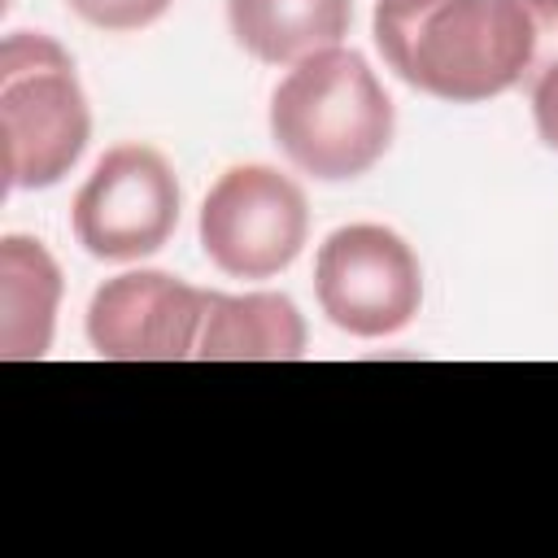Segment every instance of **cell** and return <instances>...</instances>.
I'll list each match as a JSON object with an SVG mask.
<instances>
[{
    "label": "cell",
    "mask_w": 558,
    "mask_h": 558,
    "mask_svg": "<svg viewBox=\"0 0 558 558\" xmlns=\"http://www.w3.org/2000/svg\"><path fill=\"white\" fill-rule=\"evenodd\" d=\"M209 292L166 270H126L96 288L87 305V340L109 362H179L196 357Z\"/></svg>",
    "instance_id": "52a82bcc"
},
{
    "label": "cell",
    "mask_w": 558,
    "mask_h": 558,
    "mask_svg": "<svg viewBox=\"0 0 558 558\" xmlns=\"http://www.w3.org/2000/svg\"><path fill=\"white\" fill-rule=\"evenodd\" d=\"M231 35L266 65H296L340 48L353 22L349 0H227Z\"/></svg>",
    "instance_id": "30bf717a"
},
{
    "label": "cell",
    "mask_w": 558,
    "mask_h": 558,
    "mask_svg": "<svg viewBox=\"0 0 558 558\" xmlns=\"http://www.w3.org/2000/svg\"><path fill=\"white\" fill-rule=\"evenodd\" d=\"M527 92H532L536 131H541V140L558 153V61H554L549 70H541V74L527 83Z\"/></svg>",
    "instance_id": "7c38bea8"
},
{
    "label": "cell",
    "mask_w": 558,
    "mask_h": 558,
    "mask_svg": "<svg viewBox=\"0 0 558 558\" xmlns=\"http://www.w3.org/2000/svg\"><path fill=\"white\" fill-rule=\"evenodd\" d=\"M527 9L536 17V65H532V78H536L558 61V0H527Z\"/></svg>",
    "instance_id": "4fadbf2b"
},
{
    "label": "cell",
    "mask_w": 558,
    "mask_h": 558,
    "mask_svg": "<svg viewBox=\"0 0 558 558\" xmlns=\"http://www.w3.org/2000/svg\"><path fill=\"white\" fill-rule=\"evenodd\" d=\"M0 140L9 192L61 183L92 140L74 61L39 31H13L0 44Z\"/></svg>",
    "instance_id": "3957f363"
},
{
    "label": "cell",
    "mask_w": 558,
    "mask_h": 558,
    "mask_svg": "<svg viewBox=\"0 0 558 558\" xmlns=\"http://www.w3.org/2000/svg\"><path fill=\"white\" fill-rule=\"evenodd\" d=\"M375 44L414 92L475 105L532 78L536 17L527 0H379Z\"/></svg>",
    "instance_id": "6da1fadb"
},
{
    "label": "cell",
    "mask_w": 558,
    "mask_h": 558,
    "mask_svg": "<svg viewBox=\"0 0 558 558\" xmlns=\"http://www.w3.org/2000/svg\"><path fill=\"white\" fill-rule=\"evenodd\" d=\"M392 126L397 118L384 83L349 48L296 61L270 96L275 144L296 170L323 183L366 174L388 153Z\"/></svg>",
    "instance_id": "7a4b0ae2"
},
{
    "label": "cell",
    "mask_w": 558,
    "mask_h": 558,
    "mask_svg": "<svg viewBox=\"0 0 558 558\" xmlns=\"http://www.w3.org/2000/svg\"><path fill=\"white\" fill-rule=\"evenodd\" d=\"M314 296L323 314L362 340L410 327L423 305V270L414 248L375 222L331 231L314 257Z\"/></svg>",
    "instance_id": "277c9868"
},
{
    "label": "cell",
    "mask_w": 558,
    "mask_h": 558,
    "mask_svg": "<svg viewBox=\"0 0 558 558\" xmlns=\"http://www.w3.org/2000/svg\"><path fill=\"white\" fill-rule=\"evenodd\" d=\"M201 362H296L305 357V318L279 292H209L196 336Z\"/></svg>",
    "instance_id": "ba28073f"
},
{
    "label": "cell",
    "mask_w": 558,
    "mask_h": 558,
    "mask_svg": "<svg viewBox=\"0 0 558 558\" xmlns=\"http://www.w3.org/2000/svg\"><path fill=\"white\" fill-rule=\"evenodd\" d=\"M310 235L305 192L275 166H231L201 205V248L231 279H270Z\"/></svg>",
    "instance_id": "5b68a950"
},
{
    "label": "cell",
    "mask_w": 558,
    "mask_h": 558,
    "mask_svg": "<svg viewBox=\"0 0 558 558\" xmlns=\"http://www.w3.org/2000/svg\"><path fill=\"white\" fill-rule=\"evenodd\" d=\"M83 22L100 31H144L153 26L174 0H65Z\"/></svg>",
    "instance_id": "8fae6325"
},
{
    "label": "cell",
    "mask_w": 558,
    "mask_h": 558,
    "mask_svg": "<svg viewBox=\"0 0 558 558\" xmlns=\"http://www.w3.org/2000/svg\"><path fill=\"white\" fill-rule=\"evenodd\" d=\"M61 270L31 235L0 240V357L35 362L52 344Z\"/></svg>",
    "instance_id": "9c48e42d"
},
{
    "label": "cell",
    "mask_w": 558,
    "mask_h": 558,
    "mask_svg": "<svg viewBox=\"0 0 558 558\" xmlns=\"http://www.w3.org/2000/svg\"><path fill=\"white\" fill-rule=\"evenodd\" d=\"M74 240L100 262L157 253L179 227V183L170 161L148 144L109 148L70 209Z\"/></svg>",
    "instance_id": "8992f818"
}]
</instances>
